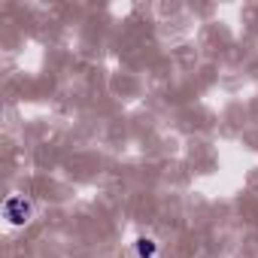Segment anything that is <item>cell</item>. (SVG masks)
Wrapping results in <instances>:
<instances>
[{
    "mask_svg": "<svg viewBox=\"0 0 258 258\" xmlns=\"http://www.w3.org/2000/svg\"><path fill=\"white\" fill-rule=\"evenodd\" d=\"M137 255L140 258H158V243L149 240V237H140L137 240Z\"/></svg>",
    "mask_w": 258,
    "mask_h": 258,
    "instance_id": "7a4b0ae2",
    "label": "cell"
},
{
    "mask_svg": "<svg viewBox=\"0 0 258 258\" xmlns=\"http://www.w3.org/2000/svg\"><path fill=\"white\" fill-rule=\"evenodd\" d=\"M31 213H34V207H31V201L28 198H22V195H13V198H7V204H4V216L10 219V225H28L31 222Z\"/></svg>",
    "mask_w": 258,
    "mask_h": 258,
    "instance_id": "6da1fadb",
    "label": "cell"
}]
</instances>
